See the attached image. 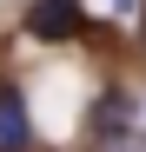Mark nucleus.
Returning a JSON list of instances; mask_svg holds the SVG:
<instances>
[{"label":"nucleus","mask_w":146,"mask_h":152,"mask_svg":"<svg viewBox=\"0 0 146 152\" xmlns=\"http://www.w3.org/2000/svg\"><path fill=\"white\" fill-rule=\"evenodd\" d=\"M86 20H80V0H33L27 7V33L33 40H73Z\"/></svg>","instance_id":"f257e3e1"},{"label":"nucleus","mask_w":146,"mask_h":152,"mask_svg":"<svg viewBox=\"0 0 146 152\" xmlns=\"http://www.w3.org/2000/svg\"><path fill=\"white\" fill-rule=\"evenodd\" d=\"M33 145V119H27V99H20V86L0 80V152H27Z\"/></svg>","instance_id":"f03ea898"},{"label":"nucleus","mask_w":146,"mask_h":152,"mask_svg":"<svg viewBox=\"0 0 146 152\" xmlns=\"http://www.w3.org/2000/svg\"><path fill=\"white\" fill-rule=\"evenodd\" d=\"M119 132H133V99L106 93L100 106H93V139H119Z\"/></svg>","instance_id":"7ed1b4c3"},{"label":"nucleus","mask_w":146,"mask_h":152,"mask_svg":"<svg viewBox=\"0 0 146 152\" xmlns=\"http://www.w3.org/2000/svg\"><path fill=\"white\" fill-rule=\"evenodd\" d=\"M93 152H146V132H119V139H100Z\"/></svg>","instance_id":"20e7f679"},{"label":"nucleus","mask_w":146,"mask_h":152,"mask_svg":"<svg viewBox=\"0 0 146 152\" xmlns=\"http://www.w3.org/2000/svg\"><path fill=\"white\" fill-rule=\"evenodd\" d=\"M119 7H133V0H119Z\"/></svg>","instance_id":"39448f33"},{"label":"nucleus","mask_w":146,"mask_h":152,"mask_svg":"<svg viewBox=\"0 0 146 152\" xmlns=\"http://www.w3.org/2000/svg\"><path fill=\"white\" fill-rule=\"evenodd\" d=\"M139 40H146V33H139Z\"/></svg>","instance_id":"423d86ee"}]
</instances>
